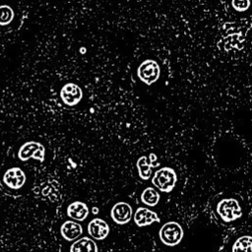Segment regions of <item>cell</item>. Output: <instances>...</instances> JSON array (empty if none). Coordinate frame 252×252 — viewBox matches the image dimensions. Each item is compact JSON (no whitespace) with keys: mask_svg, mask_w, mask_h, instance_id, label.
<instances>
[{"mask_svg":"<svg viewBox=\"0 0 252 252\" xmlns=\"http://www.w3.org/2000/svg\"><path fill=\"white\" fill-rule=\"evenodd\" d=\"M184 235L182 226L177 221H167L160 227L158 231V236L160 241L166 246H176L178 245Z\"/></svg>","mask_w":252,"mask_h":252,"instance_id":"cell-2","label":"cell"},{"mask_svg":"<svg viewBox=\"0 0 252 252\" xmlns=\"http://www.w3.org/2000/svg\"><path fill=\"white\" fill-rule=\"evenodd\" d=\"M232 252H252V236L238 237L232 245Z\"/></svg>","mask_w":252,"mask_h":252,"instance_id":"cell-16","label":"cell"},{"mask_svg":"<svg viewBox=\"0 0 252 252\" xmlns=\"http://www.w3.org/2000/svg\"><path fill=\"white\" fill-rule=\"evenodd\" d=\"M60 97L66 105L74 106L81 101L83 92L77 84L67 83L60 90Z\"/></svg>","mask_w":252,"mask_h":252,"instance_id":"cell-6","label":"cell"},{"mask_svg":"<svg viewBox=\"0 0 252 252\" xmlns=\"http://www.w3.org/2000/svg\"><path fill=\"white\" fill-rule=\"evenodd\" d=\"M160 71L158 64L152 59L145 60L142 62L137 70V75L139 79L147 85H152L159 77Z\"/></svg>","mask_w":252,"mask_h":252,"instance_id":"cell-5","label":"cell"},{"mask_svg":"<svg viewBox=\"0 0 252 252\" xmlns=\"http://www.w3.org/2000/svg\"><path fill=\"white\" fill-rule=\"evenodd\" d=\"M177 182V174L171 167L164 166L154 173L152 183L159 191L169 193L173 190Z\"/></svg>","mask_w":252,"mask_h":252,"instance_id":"cell-1","label":"cell"},{"mask_svg":"<svg viewBox=\"0 0 252 252\" xmlns=\"http://www.w3.org/2000/svg\"><path fill=\"white\" fill-rule=\"evenodd\" d=\"M60 233L67 241H74L83 233V227L79 222L73 220H66L60 226Z\"/></svg>","mask_w":252,"mask_h":252,"instance_id":"cell-11","label":"cell"},{"mask_svg":"<svg viewBox=\"0 0 252 252\" xmlns=\"http://www.w3.org/2000/svg\"><path fill=\"white\" fill-rule=\"evenodd\" d=\"M109 225L102 219L95 218L88 224V232L95 240H103L109 234Z\"/></svg>","mask_w":252,"mask_h":252,"instance_id":"cell-9","label":"cell"},{"mask_svg":"<svg viewBox=\"0 0 252 252\" xmlns=\"http://www.w3.org/2000/svg\"><path fill=\"white\" fill-rule=\"evenodd\" d=\"M231 4H232V7L234 10L243 12L249 8L250 1L249 0H232Z\"/></svg>","mask_w":252,"mask_h":252,"instance_id":"cell-18","label":"cell"},{"mask_svg":"<svg viewBox=\"0 0 252 252\" xmlns=\"http://www.w3.org/2000/svg\"><path fill=\"white\" fill-rule=\"evenodd\" d=\"M159 194L158 192L154 189L153 187H147L146 189L143 190L142 194H141V201L150 207H155L158 205V203L159 202Z\"/></svg>","mask_w":252,"mask_h":252,"instance_id":"cell-15","label":"cell"},{"mask_svg":"<svg viewBox=\"0 0 252 252\" xmlns=\"http://www.w3.org/2000/svg\"><path fill=\"white\" fill-rule=\"evenodd\" d=\"M45 148L42 144L34 141L26 142L23 144L18 152V158L22 161H27L30 158H33L39 161L44 160Z\"/></svg>","mask_w":252,"mask_h":252,"instance_id":"cell-4","label":"cell"},{"mask_svg":"<svg viewBox=\"0 0 252 252\" xmlns=\"http://www.w3.org/2000/svg\"><path fill=\"white\" fill-rule=\"evenodd\" d=\"M26 174L25 172L17 166L7 169L3 175L4 183L11 189L18 190L21 189L26 183Z\"/></svg>","mask_w":252,"mask_h":252,"instance_id":"cell-8","label":"cell"},{"mask_svg":"<svg viewBox=\"0 0 252 252\" xmlns=\"http://www.w3.org/2000/svg\"><path fill=\"white\" fill-rule=\"evenodd\" d=\"M132 216V207L126 202H118L114 204L110 211V217L112 220L117 224H125L129 222Z\"/></svg>","mask_w":252,"mask_h":252,"instance_id":"cell-7","label":"cell"},{"mask_svg":"<svg viewBox=\"0 0 252 252\" xmlns=\"http://www.w3.org/2000/svg\"><path fill=\"white\" fill-rule=\"evenodd\" d=\"M154 160H157V156L155 154L150 155V160L147 157L143 156L137 160V168L139 176L143 180H148L152 174V167H157L158 163L154 164Z\"/></svg>","mask_w":252,"mask_h":252,"instance_id":"cell-12","label":"cell"},{"mask_svg":"<svg viewBox=\"0 0 252 252\" xmlns=\"http://www.w3.org/2000/svg\"><path fill=\"white\" fill-rule=\"evenodd\" d=\"M70 252H98V248L92 238L84 236L71 244Z\"/></svg>","mask_w":252,"mask_h":252,"instance_id":"cell-14","label":"cell"},{"mask_svg":"<svg viewBox=\"0 0 252 252\" xmlns=\"http://www.w3.org/2000/svg\"><path fill=\"white\" fill-rule=\"evenodd\" d=\"M14 10L9 5L0 6V26H7L14 20Z\"/></svg>","mask_w":252,"mask_h":252,"instance_id":"cell-17","label":"cell"},{"mask_svg":"<svg viewBox=\"0 0 252 252\" xmlns=\"http://www.w3.org/2000/svg\"><path fill=\"white\" fill-rule=\"evenodd\" d=\"M159 218L158 214L148 208L140 207L136 210L134 214V222L139 226H147L154 222H159Z\"/></svg>","mask_w":252,"mask_h":252,"instance_id":"cell-10","label":"cell"},{"mask_svg":"<svg viewBox=\"0 0 252 252\" xmlns=\"http://www.w3.org/2000/svg\"><path fill=\"white\" fill-rule=\"evenodd\" d=\"M67 215L74 220L83 221L89 216V208L84 202L75 201L67 207Z\"/></svg>","mask_w":252,"mask_h":252,"instance_id":"cell-13","label":"cell"},{"mask_svg":"<svg viewBox=\"0 0 252 252\" xmlns=\"http://www.w3.org/2000/svg\"><path fill=\"white\" fill-rule=\"evenodd\" d=\"M217 213L223 221L230 222L242 216V209L236 199L227 198L218 203Z\"/></svg>","mask_w":252,"mask_h":252,"instance_id":"cell-3","label":"cell"}]
</instances>
